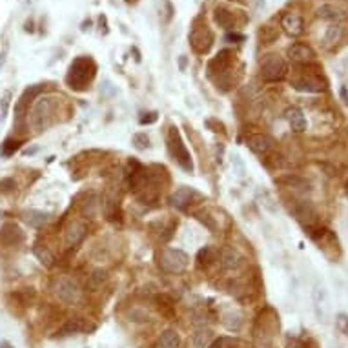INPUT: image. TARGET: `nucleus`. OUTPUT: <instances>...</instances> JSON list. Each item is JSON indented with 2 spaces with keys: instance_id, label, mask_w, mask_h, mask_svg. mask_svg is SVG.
I'll return each instance as SVG.
<instances>
[{
  "instance_id": "obj_38",
  "label": "nucleus",
  "mask_w": 348,
  "mask_h": 348,
  "mask_svg": "<svg viewBox=\"0 0 348 348\" xmlns=\"http://www.w3.org/2000/svg\"><path fill=\"white\" fill-rule=\"evenodd\" d=\"M129 321H135V323H139V321H148V312L142 310V308H132V310H129Z\"/></svg>"
},
{
  "instance_id": "obj_9",
  "label": "nucleus",
  "mask_w": 348,
  "mask_h": 348,
  "mask_svg": "<svg viewBox=\"0 0 348 348\" xmlns=\"http://www.w3.org/2000/svg\"><path fill=\"white\" fill-rule=\"evenodd\" d=\"M232 64H233V51H230V50L219 51L215 57L208 60V66H206L208 77H210V79L223 77V75H226L230 71Z\"/></svg>"
},
{
  "instance_id": "obj_17",
  "label": "nucleus",
  "mask_w": 348,
  "mask_h": 348,
  "mask_svg": "<svg viewBox=\"0 0 348 348\" xmlns=\"http://www.w3.org/2000/svg\"><path fill=\"white\" fill-rule=\"evenodd\" d=\"M285 119L288 122V126L292 128L294 133H304L307 132V117L302 113L301 108L297 106H290V108L285 110Z\"/></svg>"
},
{
  "instance_id": "obj_52",
  "label": "nucleus",
  "mask_w": 348,
  "mask_h": 348,
  "mask_svg": "<svg viewBox=\"0 0 348 348\" xmlns=\"http://www.w3.org/2000/svg\"><path fill=\"white\" fill-rule=\"evenodd\" d=\"M292 348H308V346H307V344H304V343H295Z\"/></svg>"
},
{
  "instance_id": "obj_49",
  "label": "nucleus",
  "mask_w": 348,
  "mask_h": 348,
  "mask_svg": "<svg viewBox=\"0 0 348 348\" xmlns=\"http://www.w3.org/2000/svg\"><path fill=\"white\" fill-rule=\"evenodd\" d=\"M0 348H15L9 341H0Z\"/></svg>"
},
{
  "instance_id": "obj_44",
  "label": "nucleus",
  "mask_w": 348,
  "mask_h": 348,
  "mask_svg": "<svg viewBox=\"0 0 348 348\" xmlns=\"http://www.w3.org/2000/svg\"><path fill=\"white\" fill-rule=\"evenodd\" d=\"M245 38L246 37L243 33H228V35H226V40H228V42H243Z\"/></svg>"
},
{
  "instance_id": "obj_6",
  "label": "nucleus",
  "mask_w": 348,
  "mask_h": 348,
  "mask_svg": "<svg viewBox=\"0 0 348 348\" xmlns=\"http://www.w3.org/2000/svg\"><path fill=\"white\" fill-rule=\"evenodd\" d=\"M286 73H288V66L281 55L270 53L261 60V77L266 82H279L285 79Z\"/></svg>"
},
{
  "instance_id": "obj_13",
  "label": "nucleus",
  "mask_w": 348,
  "mask_h": 348,
  "mask_svg": "<svg viewBox=\"0 0 348 348\" xmlns=\"http://www.w3.org/2000/svg\"><path fill=\"white\" fill-rule=\"evenodd\" d=\"M88 233V224L84 221H71L64 230V243L66 246H77L84 241Z\"/></svg>"
},
{
  "instance_id": "obj_8",
  "label": "nucleus",
  "mask_w": 348,
  "mask_h": 348,
  "mask_svg": "<svg viewBox=\"0 0 348 348\" xmlns=\"http://www.w3.org/2000/svg\"><path fill=\"white\" fill-rule=\"evenodd\" d=\"M168 142H170V151L173 155V159L177 161V164L183 168L184 171L191 173L193 171V162H191V155L188 151L186 144L183 142L181 135H179L177 128H171L170 129V137H168Z\"/></svg>"
},
{
  "instance_id": "obj_45",
  "label": "nucleus",
  "mask_w": 348,
  "mask_h": 348,
  "mask_svg": "<svg viewBox=\"0 0 348 348\" xmlns=\"http://www.w3.org/2000/svg\"><path fill=\"white\" fill-rule=\"evenodd\" d=\"M99 26H100V31H102V35L108 33V20H106V17H104V15H100V17H99Z\"/></svg>"
},
{
  "instance_id": "obj_51",
  "label": "nucleus",
  "mask_w": 348,
  "mask_h": 348,
  "mask_svg": "<svg viewBox=\"0 0 348 348\" xmlns=\"http://www.w3.org/2000/svg\"><path fill=\"white\" fill-rule=\"evenodd\" d=\"M26 31H33V22H26Z\"/></svg>"
},
{
  "instance_id": "obj_21",
  "label": "nucleus",
  "mask_w": 348,
  "mask_h": 348,
  "mask_svg": "<svg viewBox=\"0 0 348 348\" xmlns=\"http://www.w3.org/2000/svg\"><path fill=\"white\" fill-rule=\"evenodd\" d=\"M317 17H319L321 20H327L330 22V24H334V22L343 20L344 11L336 4H321L319 8H317Z\"/></svg>"
},
{
  "instance_id": "obj_33",
  "label": "nucleus",
  "mask_w": 348,
  "mask_h": 348,
  "mask_svg": "<svg viewBox=\"0 0 348 348\" xmlns=\"http://www.w3.org/2000/svg\"><path fill=\"white\" fill-rule=\"evenodd\" d=\"M195 215V219L197 221H201V223L204 224V228H208L210 232H215L217 230V223H215V219L208 213V211H204V210H201V211H195L193 213Z\"/></svg>"
},
{
  "instance_id": "obj_54",
  "label": "nucleus",
  "mask_w": 348,
  "mask_h": 348,
  "mask_svg": "<svg viewBox=\"0 0 348 348\" xmlns=\"http://www.w3.org/2000/svg\"><path fill=\"white\" fill-rule=\"evenodd\" d=\"M239 2H245V0H239Z\"/></svg>"
},
{
  "instance_id": "obj_32",
  "label": "nucleus",
  "mask_w": 348,
  "mask_h": 348,
  "mask_svg": "<svg viewBox=\"0 0 348 348\" xmlns=\"http://www.w3.org/2000/svg\"><path fill=\"white\" fill-rule=\"evenodd\" d=\"M20 141H15V139H6L4 144L0 146V155L2 157H11V155H15V151H18L20 149Z\"/></svg>"
},
{
  "instance_id": "obj_36",
  "label": "nucleus",
  "mask_w": 348,
  "mask_h": 348,
  "mask_svg": "<svg viewBox=\"0 0 348 348\" xmlns=\"http://www.w3.org/2000/svg\"><path fill=\"white\" fill-rule=\"evenodd\" d=\"M132 142H133V146H135L137 149H148L149 148V137L146 135L144 132L135 133V135H133V139H132Z\"/></svg>"
},
{
  "instance_id": "obj_37",
  "label": "nucleus",
  "mask_w": 348,
  "mask_h": 348,
  "mask_svg": "<svg viewBox=\"0 0 348 348\" xmlns=\"http://www.w3.org/2000/svg\"><path fill=\"white\" fill-rule=\"evenodd\" d=\"M90 281H92L93 286H102L104 282L108 281V274H106V270H100V268L93 270L92 275H90Z\"/></svg>"
},
{
  "instance_id": "obj_20",
  "label": "nucleus",
  "mask_w": 348,
  "mask_h": 348,
  "mask_svg": "<svg viewBox=\"0 0 348 348\" xmlns=\"http://www.w3.org/2000/svg\"><path fill=\"white\" fill-rule=\"evenodd\" d=\"M344 37V26L341 22H334L330 24L327 29H324V37H323V44L324 48L332 50V48H336Z\"/></svg>"
},
{
  "instance_id": "obj_12",
  "label": "nucleus",
  "mask_w": 348,
  "mask_h": 348,
  "mask_svg": "<svg viewBox=\"0 0 348 348\" xmlns=\"http://www.w3.org/2000/svg\"><path fill=\"white\" fill-rule=\"evenodd\" d=\"M26 239L24 232L15 223H4L0 226V245L2 246H18Z\"/></svg>"
},
{
  "instance_id": "obj_10",
  "label": "nucleus",
  "mask_w": 348,
  "mask_h": 348,
  "mask_svg": "<svg viewBox=\"0 0 348 348\" xmlns=\"http://www.w3.org/2000/svg\"><path fill=\"white\" fill-rule=\"evenodd\" d=\"M219 263L224 272H237L245 263V257L233 246H224L219 253Z\"/></svg>"
},
{
  "instance_id": "obj_50",
  "label": "nucleus",
  "mask_w": 348,
  "mask_h": 348,
  "mask_svg": "<svg viewBox=\"0 0 348 348\" xmlns=\"http://www.w3.org/2000/svg\"><path fill=\"white\" fill-rule=\"evenodd\" d=\"M90 26H92V20H86V22L82 24V28H80V29H82V31H86V29H90Z\"/></svg>"
},
{
  "instance_id": "obj_42",
  "label": "nucleus",
  "mask_w": 348,
  "mask_h": 348,
  "mask_svg": "<svg viewBox=\"0 0 348 348\" xmlns=\"http://www.w3.org/2000/svg\"><path fill=\"white\" fill-rule=\"evenodd\" d=\"M232 168L237 171V175H245V164H243L239 155H233L232 157Z\"/></svg>"
},
{
  "instance_id": "obj_47",
  "label": "nucleus",
  "mask_w": 348,
  "mask_h": 348,
  "mask_svg": "<svg viewBox=\"0 0 348 348\" xmlns=\"http://www.w3.org/2000/svg\"><path fill=\"white\" fill-rule=\"evenodd\" d=\"M339 97H341V100L344 102V106H348V90H346V86H341Z\"/></svg>"
},
{
  "instance_id": "obj_18",
  "label": "nucleus",
  "mask_w": 348,
  "mask_h": 348,
  "mask_svg": "<svg viewBox=\"0 0 348 348\" xmlns=\"http://www.w3.org/2000/svg\"><path fill=\"white\" fill-rule=\"evenodd\" d=\"M195 197H199V193H197L193 188L181 186V188H177L173 193H171L170 201H171V204H173L175 208H179V210H184V208H188L191 203H193Z\"/></svg>"
},
{
  "instance_id": "obj_24",
  "label": "nucleus",
  "mask_w": 348,
  "mask_h": 348,
  "mask_svg": "<svg viewBox=\"0 0 348 348\" xmlns=\"http://www.w3.org/2000/svg\"><path fill=\"white\" fill-rule=\"evenodd\" d=\"M243 323H245V319H243V315L237 310H228L223 314V324L226 330L239 332L241 328H243Z\"/></svg>"
},
{
  "instance_id": "obj_35",
  "label": "nucleus",
  "mask_w": 348,
  "mask_h": 348,
  "mask_svg": "<svg viewBox=\"0 0 348 348\" xmlns=\"http://www.w3.org/2000/svg\"><path fill=\"white\" fill-rule=\"evenodd\" d=\"M336 330L339 334H343L344 337H348V314H337L336 315Z\"/></svg>"
},
{
  "instance_id": "obj_11",
  "label": "nucleus",
  "mask_w": 348,
  "mask_h": 348,
  "mask_svg": "<svg viewBox=\"0 0 348 348\" xmlns=\"http://www.w3.org/2000/svg\"><path fill=\"white\" fill-rule=\"evenodd\" d=\"M286 53H288V58L292 62L297 64H312L315 60L314 48L310 44H304V42H294Z\"/></svg>"
},
{
  "instance_id": "obj_4",
  "label": "nucleus",
  "mask_w": 348,
  "mask_h": 348,
  "mask_svg": "<svg viewBox=\"0 0 348 348\" xmlns=\"http://www.w3.org/2000/svg\"><path fill=\"white\" fill-rule=\"evenodd\" d=\"M188 40H190V46L195 53L206 55L213 46V33L206 26V22H203L201 18H195L193 24H191L190 35H188Z\"/></svg>"
},
{
  "instance_id": "obj_22",
  "label": "nucleus",
  "mask_w": 348,
  "mask_h": 348,
  "mask_svg": "<svg viewBox=\"0 0 348 348\" xmlns=\"http://www.w3.org/2000/svg\"><path fill=\"white\" fill-rule=\"evenodd\" d=\"M275 183L281 184V186H285V188H294V190H301V191L310 190V183H308L307 179H302L294 173L282 175V177L275 179Z\"/></svg>"
},
{
  "instance_id": "obj_14",
  "label": "nucleus",
  "mask_w": 348,
  "mask_h": 348,
  "mask_svg": "<svg viewBox=\"0 0 348 348\" xmlns=\"http://www.w3.org/2000/svg\"><path fill=\"white\" fill-rule=\"evenodd\" d=\"M246 144L252 149V154L259 155V157H266L272 151V148H274V141L268 135H265V133H253V135H250L246 139Z\"/></svg>"
},
{
  "instance_id": "obj_2",
  "label": "nucleus",
  "mask_w": 348,
  "mask_h": 348,
  "mask_svg": "<svg viewBox=\"0 0 348 348\" xmlns=\"http://www.w3.org/2000/svg\"><path fill=\"white\" fill-rule=\"evenodd\" d=\"M58 106V99L51 95H44V97H37L31 106V113H29V119H31V126H33L37 132H46L50 126L55 124V112H57Z\"/></svg>"
},
{
  "instance_id": "obj_7",
  "label": "nucleus",
  "mask_w": 348,
  "mask_h": 348,
  "mask_svg": "<svg viewBox=\"0 0 348 348\" xmlns=\"http://www.w3.org/2000/svg\"><path fill=\"white\" fill-rule=\"evenodd\" d=\"M53 294L60 302H64L68 307H73L80 301L82 292L71 277H58L53 282Z\"/></svg>"
},
{
  "instance_id": "obj_16",
  "label": "nucleus",
  "mask_w": 348,
  "mask_h": 348,
  "mask_svg": "<svg viewBox=\"0 0 348 348\" xmlns=\"http://www.w3.org/2000/svg\"><path fill=\"white\" fill-rule=\"evenodd\" d=\"M281 28L290 37H301L304 33V20L297 13H285L281 17Z\"/></svg>"
},
{
  "instance_id": "obj_5",
  "label": "nucleus",
  "mask_w": 348,
  "mask_h": 348,
  "mask_svg": "<svg viewBox=\"0 0 348 348\" xmlns=\"http://www.w3.org/2000/svg\"><path fill=\"white\" fill-rule=\"evenodd\" d=\"M312 310L319 324H328L332 317V302L328 290L323 285H315L312 288Z\"/></svg>"
},
{
  "instance_id": "obj_34",
  "label": "nucleus",
  "mask_w": 348,
  "mask_h": 348,
  "mask_svg": "<svg viewBox=\"0 0 348 348\" xmlns=\"http://www.w3.org/2000/svg\"><path fill=\"white\" fill-rule=\"evenodd\" d=\"M237 344H239L237 339L228 337V336H223V337H219V339L213 341V343L210 344V348H235Z\"/></svg>"
},
{
  "instance_id": "obj_1",
  "label": "nucleus",
  "mask_w": 348,
  "mask_h": 348,
  "mask_svg": "<svg viewBox=\"0 0 348 348\" xmlns=\"http://www.w3.org/2000/svg\"><path fill=\"white\" fill-rule=\"evenodd\" d=\"M97 64L90 57H77L70 64V70L66 75V84L73 92H84L90 88L92 80L95 79Z\"/></svg>"
},
{
  "instance_id": "obj_15",
  "label": "nucleus",
  "mask_w": 348,
  "mask_h": 348,
  "mask_svg": "<svg viewBox=\"0 0 348 348\" xmlns=\"http://www.w3.org/2000/svg\"><path fill=\"white\" fill-rule=\"evenodd\" d=\"M294 88L301 93H323L324 92V82L319 77L314 75H301L297 79H294Z\"/></svg>"
},
{
  "instance_id": "obj_3",
  "label": "nucleus",
  "mask_w": 348,
  "mask_h": 348,
  "mask_svg": "<svg viewBox=\"0 0 348 348\" xmlns=\"http://www.w3.org/2000/svg\"><path fill=\"white\" fill-rule=\"evenodd\" d=\"M188 265H190V257L186 252L179 248H164L159 255V266L166 274H184L188 270Z\"/></svg>"
},
{
  "instance_id": "obj_31",
  "label": "nucleus",
  "mask_w": 348,
  "mask_h": 348,
  "mask_svg": "<svg viewBox=\"0 0 348 348\" xmlns=\"http://www.w3.org/2000/svg\"><path fill=\"white\" fill-rule=\"evenodd\" d=\"M257 199H259V203H261V206L265 208L266 211H270V213H277V210H279L277 203H275V201H274V197H272V195H270L266 190L259 191V193H257Z\"/></svg>"
},
{
  "instance_id": "obj_29",
  "label": "nucleus",
  "mask_w": 348,
  "mask_h": 348,
  "mask_svg": "<svg viewBox=\"0 0 348 348\" xmlns=\"http://www.w3.org/2000/svg\"><path fill=\"white\" fill-rule=\"evenodd\" d=\"M33 255L38 259V263L44 266H53L55 263V255L51 253V250L44 245H35L33 246Z\"/></svg>"
},
{
  "instance_id": "obj_30",
  "label": "nucleus",
  "mask_w": 348,
  "mask_h": 348,
  "mask_svg": "<svg viewBox=\"0 0 348 348\" xmlns=\"http://www.w3.org/2000/svg\"><path fill=\"white\" fill-rule=\"evenodd\" d=\"M197 261H199L201 268H208V266L213 265V263L217 261L215 250L211 248V246H204V248H201L199 253H197Z\"/></svg>"
},
{
  "instance_id": "obj_40",
  "label": "nucleus",
  "mask_w": 348,
  "mask_h": 348,
  "mask_svg": "<svg viewBox=\"0 0 348 348\" xmlns=\"http://www.w3.org/2000/svg\"><path fill=\"white\" fill-rule=\"evenodd\" d=\"M115 93H117V88L113 86L110 80H104L102 88H100V95H102V97H113Z\"/></svg>"
},
{
  "instance_id": "obj_25",
  "label": "nucleus",
  "mask_w": 348,
  "mask_h": 348,
  "mask_svg": "<svg viewBox=\"0 0 348 348\" xmlns=\"http://www.w3.org/2000/svg\"><path fill=\"white\" fill-rule=\"evenodd\" d=\"M84 330V321L80 317H75V319H68L62 327L58 328V336L60 337H68V336H75V334H79V332Z\"/></svg>"
},
{
  "instance_id": "obj_23",
  "label": "nucleus",
  "mask_w": 348,
  "mask_h": 348,
  "mask_svg": "<svg viewBox=\"0 0 348 348\" xmlns=\"http://www.w3.org/2000/svg\"><path fill=\"white\" fill-rule=\"evenodd\" d=\"M22 219H24V223L28 224V226H31V228H42V226L50 221V213L38 211V210H28L22 213Z\"/></svg>"
},
{
  "instance_id": "obj_27",
  "label": "nucleus",
  "mask_w": 348,
  "mask_h": 348,
  "mask_svg": "<svg viewBox=\"0 0 348 348\" xmlns=\"http://www.w3.org/2000/svg\"><path fill=\"white\" fill-rule=\"evenodd\" d=\"M159 344L162 348H179L181 344V336H179V332L173 330V328H168L161 334L159 337Z\"/></svg>"
},
{
  "instance_id": "obj_43",
  "label": "nucleus",
  "mask_w": 348,
  "mask_h": 348,
  "mask_svg": "<svg viewBox=\"0 0 348 348\" xmlns=\"http://www.w3.org/2000/svg\"><path fill=\"white\" fill-rule=\"evenodd\" d=\"M155 120H157V113H155V112H149V113H142V117L139 119V122H141V124L144 126V124H154Z\"/></svg>"
},
{
  "instance_id": "obj_28",
  "label": "nucleus",
  "mask_w": 348,
  "mask_h": 348,
  "mask_svg": "<svg viewBox=\"0 0 348 348\" xmlns=\"http://www.w3.org/2000/svg\"><path fill=\"white\" fill-rule=\"evenodd\" d=\"M191 348H208L211 341V332L208 328H199L191 334Z\"/></svg>"
},
{
  "instance_id": "obj_19",
  "label": "nucleus",
  "mask_w": 348,
  "mask_h": 348,
  "mask_svg": "<svg viewBox=\"0 0 348 348\" xmlns=\"http://www.w3.org/2000/svg\"><path fill=\"white\" fill-rule=\"evenodd\" d=\"M213 20L219 28L226 29V31H232L237 28V20H235V13L230 11L228 8L224 6H217L215 11H213Z\"/></svg>"
},
{
  "instance_id": "obj_46",
  "label": "nucleus",
  "mask_w": 348,
  "mask_h": 348,
  "mask_svg": "<svg viewBox=\"0 0 348 348\" xmlns=\"http://www.w3.org/2000/svg\"><path fill=\"white\" fill-rule=\"evenodd\" d=\"M177 62H179V70L186 71V68H188V57H186V55H181Z\"/></svg>"
},
{
  "instance_id": "obj_26",
  "label": "nucleus",
  "mask_w": 348,
  "mask_h": 348,
  "mask_svg": "<svg viewBox=\"0 0 348 348\" xmlns=\"http://www.w3.org/2000/svg\"><path fill=\"white\" fill-rule=\"evenodd\" d=\"M257 38L263 44H272V42H275L279 38V28L272 24L261 26V28L257 29Z\"/></svg>"
},
{
  "instance_id": "obj_53",
  "label": "nucleus",
  "mask_w": 348,
  "mask_h": 348,
  "mask_svg": "<svg viewBox=\"0 0 348 348\" xmlns=\"http://www.w3.org/2000/svg\"><path fill=\"white\" fill-rule=\"evenodd\" d=\"M26 2H33V0H26Z\"/></svg>"
},
{
  "instance_id": "obj_41",
  "label": "nucleus",
  "mask_w": 348,
  "mask_h": 348,
  "mask_svg": "<svg viewBox=\"0 0 348 348\" xmlns=\"http://www.w3.org/2000/svg\"><path fill=\"white\" fill-rule=\"evenodd\" d=\"M17 188V183H15V179L8 177V179H2L0 181V191H4V193H8V191H13Z\"/></svg>"
},
{
  "instance_id": "obj_48",
  "label": "nucleus",
  "mask_w": 348,
  "mask_h": 348,
  "mask_svg": "<svg viewBox=\"0 0 348 348\" xmlns=\"http://www.w3.org/2000/svg\"><path fill=\"white\" fill-rule=\"evenodd\" d=\"M223 154H224V146L223 144H219V146H217V148H215V155H217V161H223Z\"/></svg>"
},
{
  "instance_id": "obj_39",
  "label": "nucleus",
  "mask_w": 348,
  "mask_h": 348,
  "mask_svg": "<svg viewBox=\"0 0 348 348\" xmlns=\"http://www.w3.org/2000/svg\"><path fill=\"white\" fill-rule=\"evenodd\" d=\"M9 104H11V92H6L2 100H0V119H4V117L8 115Z\"/></svg>"
}]
</instances>
